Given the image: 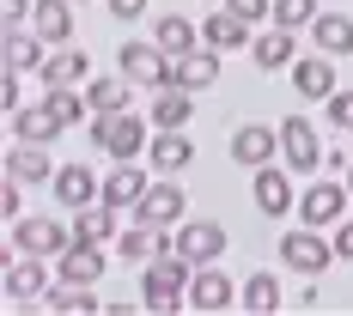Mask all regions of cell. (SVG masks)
I'll return each instance as SVG.
<instances>
[{"mask_svg": "<svg viewBox=\"0 0 353 316\" xmlns=\"http://www.w3.org/2000/svg\"><path fill=\"white\" fill-rule=\"evenodd\" d=\"M225 249H232V238H225L219 219H183V225H176V255H183L189 268H213Z\"/></svg>", "mask_w": 353, "mask_h": 316, "instance_id": "7", "label": "cell"}, {"mask_svg": "<svg viewBox=\"0 0 353 316\" xmlns=\"http://www.w3.org/2000/svg\"><path fill=\"white\" fill-rule=\"evenodd\" d=\"M189 116H195V92H189V85H159V92H152V104H146V122H152V128H189Z\"/></svg>", "mask_w": 353, "mask_h": 316, "instance_id": "20", "label": "cell"}, {"mask_svg": "<svg viewBox=\"0 0 353 316\" xmlns=\"http://www.w3.org/2000/svg\"><path fill=\"white\" fill-rule=\"evenodd\" d=\"M104 6H110V19H122V25H141L152 0H104Z\"/></svg>", "mask_w": 353, "mask_h": 316, "instance_id": "37", "label": "cell"}, {"mask_svg": "<svg viewBox=\"0 0 353 316\" xmlns=\"http://www.w3.org/2000/svg\"><path fill=\"white\" fill-rule=\"evenodd\" d=\"M0 213H6V219H25V182H19V176L0 182Z\"/></svg>", "mask_w": 353, "mask_h": 316, "instance_id": "36", "label": "cell"}, {"mask_svg": "<svg viewBox=\"0 0 353 316\" xmlns=\"http://www.w3.org/2000/svg\"><path fill=\"white\" fill-rule=\"evenodd\" d=\"M292 92L305 98V104H329L335 98V55H299L292 61Z\"/></svg>", "mask_w": 353, "mask_h": 316, "instance_id": "13", "label": "cell"}, {"mask_svg": "<svg viewBox=\"0 0 353 316\" xmlns=\"http://www.w3.org/2000/svg\"><path fill=\"white\" fill-rule=\"evenodd\" d=\"M201 43H213L219 55H238V49H250L256 36H250V19H244V12H232V6L219 0L208 19H201Z\"/></svg>", "mask_w": 353, "mask_h": 316, "instance_id": "14", "label": "cell"}, {"mask_svg": "<svg viewBox=\"0 0 353 316\" xmlns=\"http://www.w3.org/2000/svg\"><path fill=\"white\" fill-rule=\"evenodd\" d=\"M189 280H195V268L176 255V249H165V255H152L146 262V274H141V304L152 316H171L189 304Z\"/></svg>", "mask_w": 353, "mask_h": 316, "instance_id": "1", "label": "cell"}, {"mask_svg": "<svg viewBox=\"0 0 353 316\" xmlns=\"http://www.w3.org/2000/svg\"><path fill=\"white\" fill-rule=\"evenodd\" d=\"M274 158H281V128H268V122H244V128H232V165L262 171V165H274Z\"/></svg>", "mask_w": 353, "mask_h": 316, "instance_id": "11", "label": "cell"}, {"mask_svg": "<svg viewBox=\"0 0 353 316\" xmlns=\"http://www.w3.org/2000/svg\"><path fill=\"white\" fill-rule=\"evenodd\" d=\"M353 207V189L347 176H329V182H311L305 195H299V225H317V231H329V225H341V213Z\"/></svg>", "mask_w": 353, "mask_h": 316, "instance_id": "6", "label": "cell"}, {"mask_svg": "<svg viewBox=\"0 0 353 316\" xmlns=\"http://www.w3.org/2000/svg\"><path fill=\"white\" fill-rule=\"evenodd\" d=\"M250 61H256L262 73H286L292 61H299V43H292V31H286V25L262 31L256 43H250Z\"/></svg>", "mask_w": 353, "mask_h": 316, "instance_id": "24", "label": "cell"}, {"mask_svg": "<svg viewBox=\"0 0 353 316\" xmlns=\"http://www.w3.org/2000/svg\"><path fill=\"white\" fill-rule=\"evenodd\" d=\"M189 158H195L189 128H152V140H146V165H152V176H183V171H189Z\"/></svg>", "mask_w": 353, "mask_h": 316, "instance_id": "12", "label": "cell"}, {"mask_svg": "<svg viewBox=\"0 0 353 316\" xmlns=\"http://www.w3.org/2000/svg\"><path fill=\"white\" fill-rule=\"evenodd\" d=\"M31 6L37 0H0V19L6 25H31Z\"/></svg>", "mask_w": 353, "mask_h": 316, "instance_id": "38", "label": "cell"}, {"mask_svg": "<svg viewBox=\"0 0 353 316\" xmlns=\"http://www.w3.org/2000/svg\"><path fill=\"white\" fill-rule=\"evenodd\" d=\"M37 73H43V85H85V79H92V55H79L73 43H61V49L43 55Z\"/></svg>", "mask_w": 353, "mask_h": 316, "instance_id": "23", "label": "cell"}, {"mask_svg": "<svg viewBox=\"0 0 353 316\" xmlns=\"http://www.w3.org/2000/svg\"><path fill=\"white\" fill-rule=\"evenodd\" d=\"M225 6H232V12H244L250 25H256V19H268V12H274V0H225Z\"/></svg>", "mask_w": 353, "mask_h": 316, "instance_id": "39", "label": "cell"}, {"mask_svg": "<svg viewBox=\"0 0 353 316\" xmlns=\"http://www.w3.org/2000/svg\"><path fill=\"white\" fill-rule=\"evenodd\" d=\"M49 189H55V201L68 213H79V207H92V201L104 195V176H92V165H61Z\"/></svg>", "mask_w": 353, "mask_h": 316, "instance_id": "17", "label": "cell"}, {"mask_svg": "<svg viewBox=\"0 0 353 316\" xmlns=\"http://www.w3.org/2000/svg\"><path fill=\"white\" fill-rule=\"evenodd\" d=\"M274 249H281L286 268H292V274H305V280H317L323 268H335V238H323L317 225H299V231H286Z\"/></svg>", "mask_w": 353, "mask_h": 316, "instance_id": "4", "label": "cell"}, {"mask_svg": "<svg viewBox=\"0 0 353 316\" xmlns=\"http://www.w3.org/2000/svg\"><path fill=\"white\" fill-rule=\"evenodd\" d=\"M232 304H238V286L225 280L219 268H195V280H189V310L219 316V310H232Z\"/></svg>", "mask_w": 353, "mask_h": 316, "instance_id": "18", "label": "cell"}, {"mask_svg": "<svg viewBox=\"0 0 353 316\" xmlns=\"http://www.w3.org/2000/svg\"><path fill=\"white\" fill-rule=\"evenodd\" d=\"M31 31L43 36L49 49L73 43V0H37V6H31Z\"/></svg>", "mask_w": 353, "mask_h": 316, "instance_id": "25", "label": "cell"}, {"mask_svg": "<svg viewBox=\"0 0 353 316\" xmlns=\"http://www.w3.org/2000/svg\"><path fill=\"white\" fill-rule=\"evenodd\" d=\"M116 213L122 207H110L104 195H98L92 207H79L73 213V244H110V238H116Z\"/></svg>", "mask_w": 353, "mask_h": 316, "instance_id": "29", "label": "cell"}, {"mask_svg": "<svg viewBox=\"0 0 353 316\" xmlns=\"http://www.w3.org/2000/svg\"><path fill=\"white\" fill-rule=\"evenodd\" d=\"M347 189H353V165H347Z\"/></svg>", "mask_w": 353, "mask_h": 316, "instance_id": "42", "label": "cell"}, {"mask_svg": "<svg viewBox=\"0 0 353 316\" xmlns=\"http://www.w3.org/2000/svg\"><path fill=\"white\" fill-rule=\"evenodd\" d=\"M323 116H329V128L341 134V128H353V92H335L329 104H323Z\"/></svg>", "mask_w": 353, "mask_h": 316, "instance_id": "35", "label": "cell"}, {"mask_svg": "<svg viewBox=\"0 0 353 316\" xmlns=\"http://www.w3.org/2000/svg\"><path fill=\"white\" fill-rule=\"evenodd\" d=\"M0 98H6V116H12V109L25 104V85H19V67H6V85H0Z\"/></svg>", "mask_w": 353, "mask_h": 316, "instance_id": "40", "label": "cell"}, {"mask_svg": "<svg viewBox=\"0 0 353 316\" xmlns=\"http://www.w3.org/2000/svg\"><path fill=\"white\" fill-rule=\"evenodd\" d=\"M68 134V122L55 116V104L43 98V104H19L12 109V140H37V146H55Z\"/></svg>", "mask_w": 353, "mask_h": 316, "instance_id": "15", "label": "cell"}, {"mask_svg": "<svg viewBox=\"0 0 353 316\" xmlns=\"http://www.w3.org/2000/svg\"><path fill=\"white\" fill-rule=\"evenodd\" d=\"M152 43L165 55H189V49H201V25H189V12H165L152 25Z\"/></svg>", "mask_w": 353, "mask_h": 316, "instance_id": "30", "label": "cell"}, {"mask_svg": "<svg viewBox=\"0 0 353 316\" xmlns=\"http://www.w3.org/2000/svg\"><path fill=\"white\" fill-rule=\"evenodd\" d=\"M104 268H110L104 244H73V249L55 255V280H68V286H98V280H104Z\"/></svg>", "mask_w": 353, "mask_h": 316, "instance_id": "16", "label": "cell"}, {"mask_svg": "<svg viewBox=\"0 0 353 316\" xmlns=\"http://www.w3.org/2000/svg\"><path fill=\"white\" fill-rule=\"evenodd\" d=\"M134 219H146V225H165V231H176V225L189 219V195L176 189V176H159V182L146 189L141 207H134Z\"/></svg>", "mask_w": 353, "mask_h": 316, "instance_id": "10", "label": "cell"}, {"mask_svg": "<svg viewBox=\"0 0 353 316\" xmlns=\"http://www.w3.org/2000/svg\"><path fill=\"white\" fill-rule=\"evenodd\" d=\"M311 43H317L323 55L347 61V55H353V19H347V12H317V19H311Z\"/></svg>", "mask_w": 353, "mask_h": 316, "instance_id": "27", "label": "cell"}, {"mask_svg": "<svg viewBox=\"0 0 353 316\" xmlns=\"http://www.w3.org/2000/svg\"><path fill=\"white\" fill-rule=\"evenodd\" d=\"M317 12H323L317 0H274V12H268V19H274V25H286V31H305Z\"/></svg>", "mask_w": 353, "mask_h": 316, "instance_id": "34", "label": "cell"}, {"mask_svg": "<svg viewBox=\"0 0 353 316\" xmlns=\"http://www.w3.org/2000/svg\"><path fill=\"white\" fill-rule=\"evenodd\" d=\"M335 255H341V262H353V219H341V225H335Z\"/></svg>", "mask_w": 353, "mask_h": 316, "instance_id": "41", "label": "cell"}, {"mask_svg": "<svg viewBox=\"0 0 353 316\" xmlns=\"http://www.w3.org/2000/svg\"><path fill=\"white\" fill-rule=\"evenodd\" d=\"M250 201L262 219H286V213L299 207V195H292V171L286 165H262V171H250Z\"/></svg>", "mask_w": 353, "mask_h": 316, "instance_id": "9", "label": "cell"}, {"mask_svg": "<svg viewBox=\"0 0 353 316\" xmlns=\"http://www.w3.org/2000/svg\"><path fill=\"white\" fill-rule=\"evenodd\" d=\"M73 249V225L61 219H12L6 231V255H61Z\"/></svg>", "mask_w": 353, "mask_h": 316, "instance_id": "5", "label": "cell"}, {"mask_svg": "<svg viewBox=\"0 0 353 316\" xmlns=\"http://www.w3.org/2000/svg\"><path fill=\"white\" fill-rule=\"evenodd\" d=\"M176 85H189V92H208V85H219V49L213 43H201V49H189V55H176Z\"/></svg>", "mask_w": 353, "mask_h": 316, "instance_id": "26", "label": "cell"}, {"mask_svg": "<svg viewBox=\"0 0 353 316\" xmlns=\"http://www.w3.org/2000/svg\"><path fill=\"white\" fill-rule=\"evenodd\" d=\"M92 292H98V286H68V280H61V286H49V292H43V304H49V310H61V316H92V310H104Z\"/></svg>", "mask_w": 353, "mask_h": 316, "instance_id": "33", "label": "cell"}, {"mask_svg": "<svg viewBox=\"0 0 353 316\" xmlns=\"http://www.w3.org/2000/svg\"><path fill=\"white\" fill-rule=\"evenodd\" d=\"M55 158H49V146L37 140H12L6 146V176H19V182H55Z\"/></svg>", "mask_w": 353, "mask_h": 316, "instance_id": "22", "label": "cell"}, {"mask_svg": "<svg viewBox=\"0 0 353 316\" xmlns=\"http://www.w3.org/2000/svg\"><path fill=\"white\" fill-rule=\"evenodd\" d=\"M85 128H92V146H98V152H110L116 165H122V158H146V140H152V122H141L134 109L92 116Z\"/></svg>", "mask_w": 353, "mask_h": 316, "instance_id": "2", "label": "cell"}, {"mask_svg": "<svg viewBox=\"0 0 353 316\" xmlns=\"http://www.w3.org/2000/svg\"><path fill=\"white\" fill-rule=\"evenodd\" d=\"M85 98H92V116H116V109L134 104V79H122V73L92 79V85H85Z\"/></svg>", "mask_w": 353, "mask_h": 316, "instance_id": "32", "label": "cell"}, {"mask_svg": "<svg viewBox=\"0 0 353 316\" xmlns=\"http://www.w3.org/2000/svg\"><path fill=\"white\" fill-rule=\"evenodd\" d=\"M0 55H6V67L31 73V67H43V55H49V43H43L37 31H25V25H6V36H0Z\"/></svg>", "mask_w": 353, "mask_h": 316, "instance_id": "28", "label": "cell"}, {"mask_svg": "<svg viewBox=\"0 0 353 316\" xmlns=\"http://www.w3.org/2000/svg\"><path fill=\"white\" fill-rule=\"evenodd\" d=\"M0 292H6V298H43V292H49V268H43V255H6Z\"/></svg>", "mask_w": 353, "mask_h": 316, "instance_id": "19", "label": "cell"}, {"mask_svg": "<svg viewBox=\"0 0 353 316\" xmlns=\"http://www.w3.org/2000/svg\"><path fill=\"white\" fill-rule=\"evenodd\" d=\"M146 171H152V165H146ZM146 171L134 165V158H122V165L104 176V201H110V207H122V213H134V207H141V195L152 189V176H146Z\"/></svg>", "mask_w": 353, "mask_h": 316, "instance_id": "21", "label": "cell"}, {"mask_svg": "<svg viewBox=\"0 0 353 316\" xmlns=\"http://www.w3.org/2000/svg\"><path fill=\"white\" fill-rule=\"evenodd\" d=\"M116 73H122V79H134V85H146V92H159V85H171L176 55H165L159 43H141V36H128V43L116 49Z\"/></svg>", "mask_w": 353, "mask_h": 316, "instance_id": "3", "label": "cell"}, {"mask_svg": "<svg viewBox=\"0 0 353 316\" xmlns=\"http://www.w3.org/2000/svg\"><path fill=\"white\" fill-rule=\"evenodd\" d=\"M281 165L292 176H305V171H317V165H323V134H317L311 116H286V122H281Z\"/></svg>", "mask_w": 353, "mask_h": 316, "instance_id": "8", "label": "cell"}, {"mask_svg": "<svg viewBox=\"0 0 353 316\" xmlns=\"http://www.w3.org/2000/svg\"><path fill=\"white\" fill-rule=\"evenodd\" d=\"M238 304H244L250 316H274V310H286V286L274 280V274H250L244 292H238Z\"/></svg>", "mask_w": 353, "mask_h": 316, "instance_id": "31", "label": "cell"}]
</instances>
